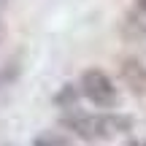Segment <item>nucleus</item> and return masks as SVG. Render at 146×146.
Segmentation results:
<instances>
[{
    "label": "nucleus",
    "mask_w": 146,
    "mask_h": 146,
    "mask_svg": "<svg viewBox=\"0 0 146 146\" xmlns=\"http://www.w3.org/2000/svg\"><path fill=\"white\" fill-rule=\"evenodd\" d=\"M3 38H5V22L0 19V43H3Z\"/></svg>",
    "instance_id": "nucleus-7"
},
{
    "label": "nucleus",
    "mask_w": 146,
    "mask_h": 146,
    "mask_svg": "<svg viewBox=\"0 0 146 146\" xmlns=\"http://www.w3.org/2000/svg\"><path fill=\"white\" fill-rule=\"evenodd\" d=\"M130 146H146L143 141H130Z\"/></svg>",
    "instance_id": "nucleus-8"
},
{
    "label": "nucleus",
    "mask_w": 146,
    "mask_h": 146,
    "mask_svg": "<svg viewBox=\"0 0 146 146\" xmlns=\"http://www.w3.org/2000/svg\"><path fill=\"white\" fill-rule=\"evenodd\" d=\"M119 73H122V81H125L135 95L146 92V65L141 62V60H133V57L125 60L122 68H119Z\"/></svg>",
    "instance_id": "nucleus-3"
},
{
    "label": "nucleus",
    "mask_w": 146,
    "mask_h": 146,
    "mask_svg": "<svg viewBox=\"0 0 146 146\" xmlns=\"http://www.w3.org/2000/svg\"><path fill=\"white\" fill-rule=\"evenodd\" d=\"M81 92L89 103L100 106V108L116 106V87L108 78V73H103L100 68H89L81 73Z\"/></svg>",
    "instance_id": "nucleus-2"
},
{
    "label": "nucleus",
    "mask_w": 146,
    "mask_h": 146,
    "mask_svg": "<svg viewBox=\"0 0 146 146\" xmlns=\"http://www.w3.org/2000/svg\"><path fill=\"white\" fill-rule=\"evenodd\" d=\"M33 146H68V138L57 135V133H46V135H38Z\"/></svg>",
    "instance_id": "nucleus-4"
},
{
    "label": "nucleus",
    "mask_w": 146,
    "mask_h": 146,
    "mask_svg": "<svg viewBox=\"0 0 146 146\" xmlns=\"http://www.w3.org/2000/svg\"><path fill=\"white\" fill-rule=\"evenodd\" d=\"M62 125L73 130L76 135L87 138V141H98V138H108L114 133H122V130H130L133 127V119L127 116H89V114H73V116H65Z\"/></svg>",
    "instance_id": "nucleus-1"
},
{
    "label": "nucleus",
    "mask_w": 146,
    "mask_h": 146,
    "mask_svg": "<svg viewBox=\"0 0 146 146\" xmlns=\"http://www.w3.org/2000/svg\"><path fill=\"white\" fill-rule=\"evenodd\" d=\"M73 98H76V92H73V87H65L62 92L57 95V103L62 106V103H73Z\"/></svg>",
    "instance_id": "nucleus-6"
},
{
    "label": "nucleus",
    "mask_w": 146,
    "mask_h": 146,
    "mask_svg": "<svg viewBox=\"0 0 146 146\" xmlns=\"http://www.w3.org/2000/svg\"><path fill=\"white\" fill-rule=\"evenodd\" d=\"M19 76V62H5L3 68H0V87L8 81H14V78Z\"/></svg>",
    "instance_id": "nucleus-5"
},
{
    "label": "nucleus",
    "mask_w": 146,
    "mask_h": 146,
    "mask_svg": "<svg viewBox=\"0 0 146 146\" xmlns=\"http://www.w3.org/2000/svg\"><path fill=\"white\" fill-rule=\"evenodd\" d=\"M138 5H141V8L146 11V0H138Z\"/></svg>",
    "instance_id": "nucleus-9"
}]
</instances>
